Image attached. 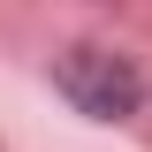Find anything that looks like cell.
Segmentation results:
<instances>
[{
  "mask_svg": "<svg viewBox=\"0 0 152 152\" xmlns=\"http://www.w3.org/2000/svg\"><path fill=\"white\" fill-rule=\"evenodd\" d=\"M53 84H61V99H69L76 114H91V122H122V114H137V99H145V76L114 53V46H69V53L53 61Z\"/></svg>",
  "mask_w": 152,
  "mask_h": 152,
  "instance_id": "obj_1",
  "label": "cell"
}]
</instances>
